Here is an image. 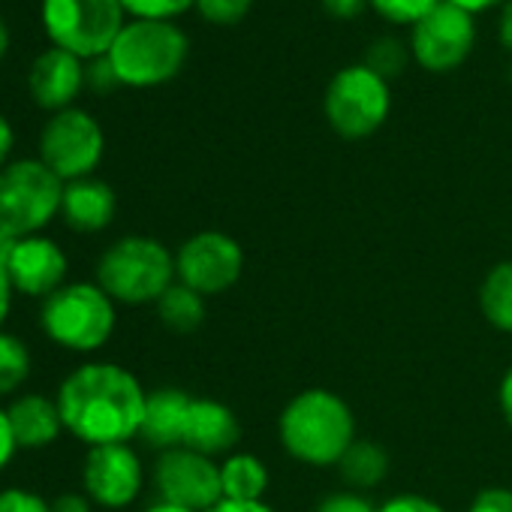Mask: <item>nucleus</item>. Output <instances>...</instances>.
Here are the masks:
<instances>
[{"mask_svg":"<svg viewBox=\"0 0 512 512\" xmlns=\"http://www.w3.org/2000/svg\"><path fill=\"white\" fill-rule=\"evenodd\" d=\"M148 392L121 365L88 362L76 368L58 389L55 401L64 431L94 446L130 443L142 428Z\"/></svg>","mask_w":512,"mask_h":512,"instance_id":"nucleus-1","label":"nucleus"},{"mask_svg":"<svg viewBox=\"0 0 512 512\" xmlns=\"http://www.w3.org/2000/svg\"><path fill=\"white\" fill-rule=\"evenodd\" d=\"M281 443L284 449L311 467L338 464L341 455L356 440V422L335 392L305 389L281 413Z\"/></svg>","mask_w":512,"mask_h":512,"instance_id":"nucleus-2","label":"nucleus"},{"mask_svg":"<svg viewBox=\"0 0 512 512\" xmlns=\"http://www.w3.org/2000/svg\"><path fill=\"white\" fill-rule=\"evenodd\" d=\"M97 284L112 302L148 305L175 284V256L148 235L118 238L97 263Z\"/></svg>","mask_w":512,"mask_h":512,"instance_id":"nucleus-3","label":"nucleus"},{"mask_svg":"<svg viewBox=\"0 0 512 512\" xmlns=\"http://www.w3.org/2000/svg\"><path fill=\"white\" fill-rule=\"evenodd\" d=\"M115 302L100 284H64L43 299L40 326L46 338L70 353H94L106 347L115 332Z\"/></svg>","mask_w":512,"mask_h":512,"instance_id":"nucleus-4","label":"nucleus"},{"mask_svg":"<svg viewBox=\"0 0 512 512\" xmlns=\"http://www.w3.org/2000/svg\"><path fill=\"white\" fill-rule=\"evenodd\" d=\"M64 202V181L43 160H16L0 169V232L40 235Z\"/></svg>","mask_w":512,"mask_h":512,"instance_id":"nucleus-5","label":"nucleus"},{"mask_svg":"<svg viewBox=\"0 0 512 512\" xmlns=\"http://www.w3.org/2000/svg\"><path fill=\"white\" fill-rule=\"evenodd\" d=\"M187 58L184 34L169 22H133L121 28L109 49V64L121 85L151 88L172 79Z\"/></svg>","mask_w":512,"mask_h":512,"instance_id":"nucleus-6","label":"nucleus"},{"mask_svg":"<svg viewBox=\"0 0 512 512\" xmlns=\"http://www.w3.org/2000/svg\"><path fill=\"white\" fill-rule=\"evenodd\" d=\"M121 0H43V22L58 49L76 58L109 55L121 34Z\"/></svg>","mask_w":512,"mask_h":512,"instance_id":"nucleus-7","label":"nucleus"},{"mask_svg":"<svg viewBox=\"0 0 512 512\" xmlns=\"http://www.w3.org/2000/svg\"><path fill=\"white\" fill-rule=\"evenodd\" d=\"M326 115L338 136L365 139L389 115V88L386 79L362 67L341 70L326 91Z\"/></svg>","mask_w":512,"mask_h":512,"instance_id":"nucleus-8","label":"nucleus"},{"mask_svg":"<svg viewBox=\"0 0 512 512\" xmlns=\"http://www.w3.org/2000/svg\"><path fill=\"white\" fill-rule=\"evenodd\" d=\"M103 157V130L100 124L82 109L55 112L40 136V160L61 178L79 181L91 178Z\"/></svg>","mask_w":512,"mask_h":512,"instance_id":"nucleus-9","label":"nucleus"},{"mask_svg":"<svg viewBox=\"0 0 512 512\" xmlns=\"http://www.w3.org/2000/svg\"><path fill=\"white\" fill-rule=\"evenodd\" d=\"M244 269V250L226 232H199L175 253V275L193 293L217 296L229 290Z\"/></svg>","mask_w":512,"mask_h":512,"instance_id":"nucleus-10","label":"nucleus"},{"mask_svg":"<svg viewBox=\"0 0 512 512\" xmlns=\"http://www.w3.org/2000/svg\"><path fill=\"white\" fill-rule=\"evenodd\" d=\"M154 485L163 503L184 506L190 512H208L223 500L220 467L193 449H169L154 467Z\"/></svg>","mask_w":512,"mask_h":512,"instance_id":"nucleus-11","label":"nucleus"},{"mask_svg":"<svg viewBox=\"0 0 512 512\" xmlns=\"http://www.w3.org/2000/svg\"><path fill=\"white\" fill-rule=\"evenodd\" d=\"M473 19L467 10L449 4H437L425 19L416 22L413 28V55L416 61L431 70V73H446V70H455L470 46H473Z\"/></svg>","mask_w":512,"mask_h":512,"instance_id":"nucleus-12","label":"nucleus"},{"mask_svg":"<svg viewBox=\"0 0 512 512\" xmlns=\"http://www.w3.org/2000/svg\"><path fill=\"white\" fill-rule=\"evenodd\" d=\"M142 461L127 443L94 446L82 467V485L91 503L106 509L130 506L142 491Z\"/></svg>","mask_w":512,"mask_h":512,"instance_id":"nucleus-13","label":"nucleus"},{"mask_svg":"<svg viewBox=\"0 0 512 512\" xmlns=\"http://www.w3.org/2000/svg\"><path fill=\"white\" fill-rule=\"evenodd\" d=\"M4 263L13 290L28 299H49L52 293H58L67 281V266H70L64 247L46 235L19 238Z\"/></svg>","mask_w":512,"mask_h":512,"instance_id":"nucleus-14","label":"nucleus"},{"mask_svg":"<svg viewBox=\"0 0 512 512\" xmlns=\"http://www.w3.org/2000/svg\"><path fill=\"white\" fill-rule=\"evenodd\" d=\"M241 440V425L238 416L214 401V398H193L190 410H187V422H184V449H193L199 455H220L229 452L235 443Z\"/></svg>","mask_w":512,"mask_h":512,"instance_id":"nucleus-15","label":"nucleus"},{"mask_svg":"<svg viewBox=\"0 0 512 512\" xmlns=\"http://www.w3.org/2000/svg\"><path fill=\"white\" fill-rule=\"evenodd\" d=\"M82 82H85V70L79 58L64 49H52L34 61L28 85H31V97L37 106L64 112L82 91Z\"/></svg>","mask_w":512,"mask_h":512,"instance_id":"nucleus-16","label":"nucleus"},{"mask_svg":"<svg viewBox=\"0 0 512 512\" xmlns=\"http://www.w3.org/2000/svg\"><path fill=\"white\" fill-rule=\"evenodd\" d=\"M190 395L172 386L154 389L145 398V413H142V428L139 437L154 446V449H178L184 440V422H187V410H190Z\"/></svg>","mask_w":512,"mask_h":512,"instance_id":"nucleus-17","label":"nucleus"},{"mask_svg":"<svg viewBox=\"0 0 512 512\" xmlns=\"http://www.w3.org/2000/svg\"><path fill=\"white\" fill-rule=\"evenodd\" d=\"M115 190L100 178H79L64 184L61 214L70 229L76 232H100L115 217Z\"/></svg>","mask_w":512,"mask_h":512,"instance_id":"nucleus-18","label":"nucleus"},{"mask_svg":"<svg viewBox=\"0 0 512 512\" xmlns=\"http://www.w3.org/2000/svg\"><path fill=\"white\" fill-rule=\"evenodd\" d=\"M10 428L13 437L19 443V449H43L52 446L61 431H64V419L58 410V401L46 398V395H19L10 407Z\"/></svg>","mask_w":512,"mask_h":512,"instance_id":"nucleus-19","label":"nucleus"},{"mask_svg":"<svg viewBox=\"0 0 512 512\" xmlns=\"http://www.w3.org/2000/svg\"><path fill=\"white\" fill-rule=\"evenodd\" d=\"M220 482H223V500L253 503L263 500L269 488V470L256 455L241 452V455H229L220 464Z\"/></svg>","mask_w":512,"mask_h":512,"instance_id":"nucleus-20","label":"nucleus"},{"mask_svg":"<svg viewBox=\"0 0 512 512\" xmlns=\"http://www.w3.org/2000/svg\"><path fill=\"white\" fill-rule=\"evenodd\" d=\"M338 470L350 488H374L389 473V455L383 446L371 440H353L350 449L341 455Z\"/></svg>","mask_w":512,"mask_h":512,"instance_id":"nucleus-21","label":"nucleus"},{"mask_svg":"<svg viewBox=\"0 0 512 512\" xmlns=\"http://www.w3.org/2000/svg\"><path fill=\"white\" fill-rule=\"evenodd\" d=\"M157 317L169 332L187 335L202 326L205 320V299L193 293L184 284H172L160 299H157Z\"/></svg>","mask_w":512,"mask_h":512,"instance_id":"nucleus-22","label":"nucleus"},{"mask_svg":"<svg viewBox=\"0 0 512 512\" xmlns=\"http://www.w3.org/2000/svg\"><path fill=\"white\" fill-rule=\"evenodd\" d=\"M479 308L494 329L512 332V263H500L488 272L479 290Z\"/></svg>","mask_w":512,"mask_h":512,"instance_id":"nucleus-23","label":"nucleus"},{"mask_svg":"<svg viewBox=\"0 0 512 512\" xmlns=\"http://www.w3.org/2000/svg\"><path fill=\"white\" fill-rule=\"evenodd\" d=\"M31 377V350L19 335L0 332V398L13 395Z\"/></svg>","mask_w":512,"mask_h":512,"instance_id":"nucleus-24","label":"nucleus"},{"mask_svg":"<svg viewBox=\"0 0 512 512\" xmlns=\"http://www.w3.org/2000/svg\"><path fill=\"white\" fill-rule=\"evenodd\" d=\"M404 61H407V55H404L401 43H398V40H389V37L377 40V43L365 52V67H368L371 73H377L380 79L398 76V73L404 70Z\"/></svg>","mask_w":512,"mask_h":512,"instance_id":"nucleus-25","label":"nucleus"},{"mask_svg":"<svg viewBox=\"0 0 512 512\" xmlns=\"http://www.w3.org/2000/svg\"><path fill=\"white\" fill-rule=\"evenodd\" d=\"M374 10L398 25H416L419 19H425L440 0H371Z\"/></svg>","mask_w":512,"mask_h":512,"instance_id":"nucleus-26","label":"nucleus"},{"mask_svg":"<svg viewBox=\"0 0 512 512\" xmlns=\"http://www.w3.org/2000/svg\"><path fill=\"white\" fill-rule=\"evenodd\" d=\"M193 0H121V7L145 22H166L178 13H184Z\"/></svg>","mask_w":512,"mask_h":512,"instance_id":"nucleus-27","label":"nucleus"},{"mask_svg":"<svg viewBox=\"0 0 512 512\" xmlns=\"http://www.w3.org/2000/svg\"><path fill=\"white\" fill-rule=\"evenodd\" d=\"M253 0H196L199 13L214 25H235L247 16Z\"/></svg>","mask_w":512,"mask_h":512,"instance_id":"nucleus-28","label":"nucleus"},{"mask_svg":"<svg viewBox=\"0 0 512 512\" xmlns=\"http://www.w3.org/2000/svg\"><path fill=\"white\" fill-rule=\"evenodd\" d=\"M0 512H52V503L31 488L0 491Z\"/></svg>","mask_w":512,"mask_h":512,"instance_id":"nucleus-29","label":"nucleus"},{"mask_svg":"<svg viewBox=\"0 0 512 512\" xmlns=\"http://www.w3.org/2000/svg\"><path fill=\"white\" fill-rule=\"evenodd\" d=\"M377 512H446V509L419 494H398V497L386 500Z\"/></svg>","mask_w":512,"mask_h":512,"instance_id":"nucleus-30","label":"nucleus"},{"mask_svg":"<svg viewBox=\"0 0 512 512\" xmlns=\"http://www.w3.org/2000/svg\"><path fill=\"white\" fill-rule=\"evenodd\" d=\"M470 512H512V491L509 488H485L476 494Z\"/></svg>","mask_w":512,"mask_h":512,"instance_id":"nucleus-31","label":"nucleus"},{"mask_svg":"<svg viewBox=\"0 0 512 512\" xmlns=\"http://www.w3.org/2000/svg\"><path fill=\"white\" fill-rule=\"evenodd\" d=\"M317 512H377V509H374L365 497L344 491V494H332V497H326V500L317 506Z\"/></svg>","mask_w":512,"mask_h":512,"instance_id":"nucleus-32","label":"nucleus"},{"mask_svg":"<svg viewBox=\"0 0 512 512\" xmlns=\"http://www.w3.org/2000/svg\"><path fill=\"white\" fill-rule=\"evenodd\" d=\"M16 449H19V443H16V437H13L10 416H7L4 407H0V470H7V467H10Z\"/></svg>","mask_w":512,"mask_h":512,"instance_id":"nucleus-33","label":"nucleus"},{"mask_svg":"<svg viewBox=\"0 0 512 512\" xmlns=\"http://www.w3.org/2000/svg\"><path fill=\"white\" fill-rule=\"evenodd\" d=\"M13 281H10V272H7V263L0 260V332H4V323L10 317V308H13Z\"/></svg>","mask_w":512,"mask_h":512,"instance_id":"nucleus-34","label":"nucleus"},{"mask_svg":"<svg viewBox=\"0 0 512 512\" xmlns=\"http://www.w3.org/2000/svg\"><path fill=\"white\" fill-rule=\"evenodd\" d=\"M52 512H91V497L88 494H61L52 500Z\"/></svg>","mask_w":512,"mask_h":512,"instance_id":"nucleus-35","label":"nucleus"},{"mask_svg":"<svg viewBox=\"0 0 512 512\" xmlns=\"http://www.w3.org/2000/svg\"><path fill=\"white\" fill-rule=\"evenodd\" d=\"M323 7L335 16V19H356L365 7V0H323Z\"/></svg>","mask_w":512,"mask_h":512,"instance_id":"nucleus-36","label":"nucleus"},{"mask_svg":"<svg viewBox=\"0 0 512 512\" xmlns=\"http://www.w3.org/2000/svg\"><path fill=\"white\" fill-rule=\"evenodd\" d=\"M208 512H275L269 503L253 500V503H241V500H220L217 506H211Z\"/></svg>","mask_w":512,"mask_h":512,"instance_id":"nucleus-37","label":"nucleus"},{"mask_svg":"<svg viewBox=\"0 0 512 512\" xmlns=\"http://www.w3.org/2000/svg\"><path fill=\"white\" fill-rule=\"evenodd\" d=\"M13 142H16V133H13V127H10V121H7L4 115H0V169H4L7 160H10Z\"/></svg>","mask_w":512,"mask_h":512,"instance_id":"nucleus-38","label":"nucleus"},{"mask_svg":"<svg viewBox=\"0 0 512 512\" xmlns=\"http://www.w3.org/2000/svg\"><path fill=\"white\" fill-rule=\"evenodd\" d=\"M500 413H503L506 425L512 428V368L506 371V377L500 383Z\"/></svg>","mask_w":512,"mask_h":512,"instance_id":"nucleus-39","label":"nucleus"},{"mask_svg":"<svg viewBox=\"0 0 512 512\" xmlns=\"http://www.w3.org/2000/svg\"><path fill=\"white\" fill-rule=\"evenodd\" d=\"M500 40H503V46L512 52V0L506 4V10H503V19H500Z\"/></svg>","mask_w":512,"mask_h":512,"instance_id":"nucleus-40","label":"nucleus"},{"mask_svg":"<svg viewBox=\"0 0 512 512\" xmlns=\"http://www.w3.org/2000/svg\"><path fill=\"white\" fill-rule=\"evenodd\" d=\"M449 4H455V7H461L467 13H476V10H485V7L500 4V0H449Z\"/></svg>","mask_w":512,"mask_h":512,"instance_id":"nucleus-41","label":"nucleus"},{"mask_svg":"<svg viewBox=\"0 0 512 512\" xmlns=\"http://www.w3.org/2000/svg\"><path fill=\"white\" fill-rule=\"evenodd\" d=\"M145 512H190V509H184V506H172V503H154L151 509H145Z\"/></svg>","mask_w":512,"mask_h":512,"instance_id":"nucleus-42","label":"nucleus"},{"mask_svg":"<svg viewBox=\"0 0 512 512\" xmlns=\"http://www.w3.org/2000/svg\"><path fill=\"white\" fill-rule=\"evenodd\" d=\"M7 46H10V34H7V28H4V22H0V58H4V52H7Z\"/></svg>","mask_w":512,"mask_h":512,"instance_id":"nucleus-43","label":"nucleus"}]
</instances>
